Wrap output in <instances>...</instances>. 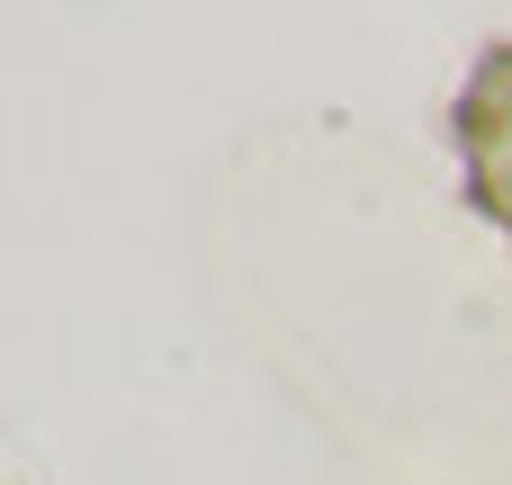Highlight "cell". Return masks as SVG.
Masks as SVG:
<instances>
[{
    "mask_svg": "<svg viewBox=\"0 0 512 485\" xmlns=\"http://www.w3.org/2000/svg\"><path fill=\"white\" fill-rule=\"evenodd\" d=\"M450 126H459V162H468V207L512 234V45H495L468 72Z\"/></svg>",
    "mask_w": 512,
    "mask_h": 485,
    "instance_id": "1",
    "label": "cell"
}]
</instances>
